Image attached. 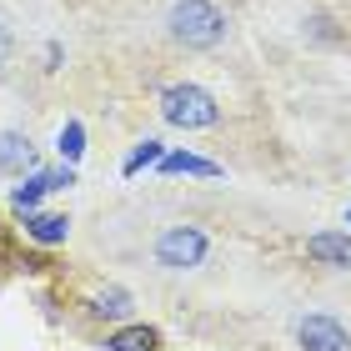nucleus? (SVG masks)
<instances>
[{"label":"nucleus","mask_w":351,"mask_h":351,"mask_svg":"<svg viewBox=\"0 0 351 351\" xmlns=\"http://www.w3.org/2000/svg\"><path fill=\"white\" fill-rule=\"evenodd\" d=\"M166 25H171V40H181L186 51H211L226 40V10L211 0H176Z\"/></svg>","instance_id":"f257e3e1"},{"label":"nucleus","mask_w":351,"mask_h":351,"mask_svg":"<svg viewBox=\"0 0 351 351\" xmlns=\"http://www.w3.org/2000/svg\"><path fill=\"white\" fill-rule=\"evenodd\" d=\"M161 116H166V125H181V131H206V125L221 121V106L206 86L186 81V86H171L161 95Z\"/></svg>","instance_id":"f03ea898"},{"label":"nucleus","mask_w":351,"mask_h":351,"mask_svg":"<svg viewBox=\"0 0 351 351\" xmlns=\"http://www.w3.org/2000/svg\"><path fill=\"white\" fill-rule=\"evenodd\" d=\"M206 231L196 226H171L161 231V241H156V261H161L166 271H191V266H201L206 261Z\"/></svg>","instance_id":"7ed1b4c3"},{"label":"nucleus","mask_w":351,"mask_h":351,"mask_svg":"<svg viewBox=\"0 0 351 351\" xmlns=\"http://www.w3.org/2000/svg\"><path fill=\"white\" fill-rule=\"evenodd\" d=\"M296 341L301 351H351V331L337 322V316H301L296 322Z\"/></svg>","instance_id":"20e7f679"},{"label":"nucleus","mask_w":351,"mask_h":351,"mask_svg":"<svg viewBox=\"0 0 351 351\" xmlns=\"http://www.w3.org/2000/svg\"><path fill=\"white\" fill-rule=\"evenodd\" d=\"M306 256L322 261V266L351 271V236L346 231H316V236H306Z\"/></svg>","instance_id":"39448f33"},{"label":"nucleus","mask_w":351,"mask_h":351,"mask_svg":"<svg viewBox=\"0 0 351 351\" xmlns=\"http://www.w3.org/2000/svg\"><path fill=\"white\" fill-rule=\"evenodd\" d=\"M36 166V141L25 131H0V171L5 176H25Z\"/></svg>","instance_id":"423d86ee"},{"label":"nucleus","mask_w":351,"mask_h":351,"mask_svg":"<svg viewBox=\"0 0 351 351\" xmlns=\"http://www.w3.org/2000/svg\"><path fill=\"white\" fill-rule=\"evenodd\" d=\"M25 236L40 246H60L71 236V216L66 211H25Z\"/></svg>","instance_id":"0eeeda50"},{"label":"nucleus","mask_w":351,"mask_h":351,"mask_svg":"<svg viewBox=\"0 0 351 351\" xmlns=\"http://www.w3.org/2000/svg\"><path fill=\"white\" fill-rule=\"evenodd\" d=\"M131 291H121V286H106V291L90 296V316H101V322H125L131 316Z\"/></svg>","instance_id":"6e6552de"},{"label":"nucleus","mask_w":351,"mask_h":351,"mask_svg":"<svg viewBox=\"0 0 351 351\" xmlns=\"http://www.w3.org/2000/svg\"><path fill=\"white\" fill-rule=\"evenodd\" d=\"M161 346V331L156 326H121L106 337V351H156Z\"/></svg>","instance_id":"1a4fd4ad"},{"label":"nucleus","mask_w":351,"mask_h":351,"mask_svg":"<svg viewBox=\"0 0 351 351\" xmlns=\"http://www.w3.org/2000/svg\"><path fill=\"white\" fill-rule=\"evenodd\" d=\"M156 166H161L166 176H221L216 161H201V156H191V151H166Z\"/></svg>","instance_id":"9d476101"},{"label":"nucleus","mask_w":351,"mask_h":351,"mask_svg":"<svg viewBox=\"0 0 351 351\" xmlns=\"http://www.w3.org/2000/svg\"><path fill=\"white\" fill-rule=\"evenodd\" d=\"M45 191H56V171H40V176H25V186L10 191L15 211H36V201L45 196Z\"/></svg>","instance_id":"9b49d317"},{"label":"nucleus","mask_w":351,"mask_h":351,"mask_svg":"<svg viewBox=\"0 0 351 351\" xmlns=\"http://www.w3.org/2000/svg\"><path fill=\"white\" fill-rule=\"evenodd\" d=\"M81 151H86V125L81 121H66V125H60V156H66V166L81 161Z\"/></svg>","instance_id":"f8f14e48"},{"label":"nucleus","mask_w":351,"mask_h":351,"mask_svg":"<svg viewBox=\"0 0 351 351\" xmlns=\"http://www.w3.org/2000/svg\"><path fill=\"white\" fill-rule=\"evenodd\" d=\"M166 156V146L161 141H141V146L131 151V161H125V176H136V171H146V166H156Z\"/></svg>","instance_id":"ddd939ff"},{"label":"nucleus","mask_w":351,"mask_h":351,"mask_svg":"<svg viewBox=\"0 0 351 351\" xmlns=\"http://www.w3.org/2000/svg\"><path fill=\"white\" fill-rule=\"evenodd\" d=\"M5 60H10V30L0 25V71H5Z\"/></svg>","instance_id":"4468645a"},{"label":"nucleus","mask_w":351,"mask_h":351,"mask_svg":"<svg viewBox=\"0 0 351 351\" xmlns=\"http://www.w3.org/2000/svg\"><path fill=\"white\" fill-rule=\"evenodd\" d=\"M346 226H351V206H346Z\"/></svg>","instance_id":"2eb2a0df"}]
</instances>
